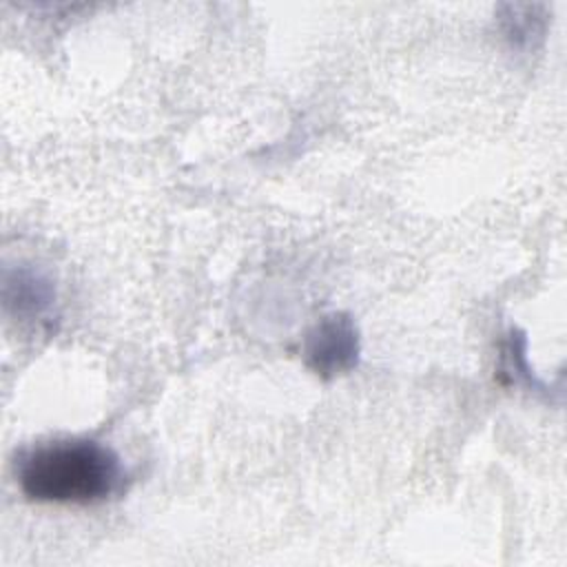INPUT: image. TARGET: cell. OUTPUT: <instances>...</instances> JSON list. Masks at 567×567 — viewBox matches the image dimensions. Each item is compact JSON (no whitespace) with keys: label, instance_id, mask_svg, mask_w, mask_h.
Returning <instances> with one entry per match:
<instances>
[{"label":"cell","instance_id":"1","mask_svg":"<svg viewBox=\"0 0 567 567\" xmlns=\"http://www.w3.org/2000/svg\"><path fill=\"white\" fill-rule=\"evenodd\" d=\"M27 498L58 505H93L122 485L120 456L91 439H58L33 445L16 461Z\"/></svg>","mask_w":567,"mask_h":567},{"label":"cell","instance_id":"2","mask_svg":"<svg viewBox=\"0 0 567 567\" xmlns=\"http://www.w3.org/2000/svg\"><path fill=\"white\" fill-rule=\"evenodd\" d=\"M303 357L308 368L323 379L352 370L359 359V334L352 319L343 312L321 317L306 337Z\"/></svg>","mask_w":567,"mask_h":567},{"label":"cell","instance_id":"3","mask_svg":"<svg viewBox=\"0 0 567 567\" xmlns=\"http://www.w3.org/2000/svg\"><path fill=\"white\" fill-rule=\"evenodd\" d=\"M53 301V288L40 275L18 272V284L7 281V303L18 317H40Z\"/></svg>","mask_w":567,"mask_h":567},{"label":"cell","instance_id":"4","mask_svg":"<svg viewBox=\"0 0 567 567\" xmlns=\"http://www.w3.org/2000/svg\"><path fill=\"white\" fill-rule=\"evenodd\" d=\"M505 13L501 16L503 33L516 49H529L534 40L543 38V7L536 4H505L501 7Z\"/></svg>","mask_w":567,"mask_h":567}]
</instances>
